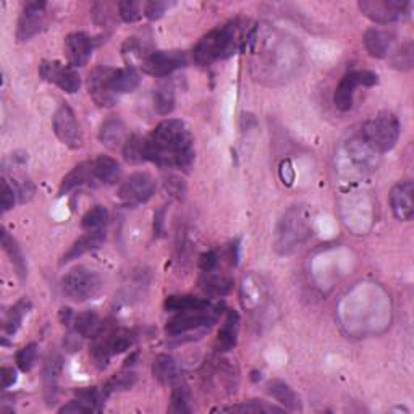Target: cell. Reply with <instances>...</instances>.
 <instances>
[{
  "instance_id": "obj_10",
  "label": "cell",
  "mask_w": 414,
  "mask_h": 414,
  "mask_svg": "<svg viewBox=\"0 0 414 414\" xmlns=\"http://www.w3.org/2000/svg\"><path fill=\"white\" fill-rule=\"evenodd\" d=\"M52 126L57 138L65 146H69V148L71 149L81 148L83 131H81L80 123H78V120H76V115L70 106L62 104V106L57 108L56 113H54Z\"/></svg>"
},
{
  "instance_id": "obj_20",
  "label": "cell",
  "mask_w": 414,
  "mask_h": 414,
  "mask_svg": "<svg viewBox=\"0 0 414 414\" xmlns=\"http://www.w3.org/2000/svg\"><path fill=\"white\" fill-rule=\"evenodd\" d=\"M91 172H93L94 180L106 185L117 183L120 178V163L108 156H99L97 159L91 162Z\"/></svg>"
},
{
  "instance_id": "obj_29",
  "label": "cell",
  "mask_w": 414,
  "mask_h": 414,
  "mask_svg": "<svg viewBox=\"0 0 414 414\" xmlns=\"http://www.w3.org/2000/svg\"><path fill=\"white\" fill-rule=\"evenodd\" d=\"M29 309H31V301L28 298H21L20 301L15 303V306L9 310L7 319H5V333L15 335L18 328L21 327L23 319L28 315Z\"/></svg>"
},
{
  "instance_id": "obj_15",
  "label": "cell",
  "mask_w": 414,
  "mask_h": 414,
  "mask_svg": "<svg viewBox=\"0 0 414 414\" xmlns=\"http://www.w3.org/2000/svg\"><path fill=\"white\" fill-rule=\"evenodd\" d=\"M414 186L411 180L398 181L390 191V207L393 216L401 222H410L414 216Z\"/></svg>"
},
{
  "instance_id": "obj_9",
  "label": "cell",
  "mask_w": 414,
  "mask_h": 414,
  "mask_svg": "<svg viewBox=\"0 0 414 414\" xmlns=\"http://www.w3.org/2000/svg\"><path fill=\"white\" fill-rule=\"evenodd\" d=\"M156 193V180L148 172H136L120 185L118 198L126 206L135 207L146 203Z\"/></svg>"
},
{
  "instance_id": "obj_37",
  "label": "cell",
  "mask_w": 414,
  "mask_h": 414,
  "mask_svg": "<svg viewBox=\"0 0 414 414\" xmlns=\"http://www.w3.org/2000/svg\"><path fill=\"white\" fill-rule=\"evenodd\" d=\"M36 356H38V345L29 343L16 353V366L23 373H29L36 363Z\"/></svg>"
},
{
  "instance_id": "obj_39",
  "label": "cell",
  "mask_w": 414,
  "mask_h": 414,
  "mask_svg": "<svg viewBox=\"0 0 414 414\" xmlns=\"http://www.w3.org/2000/svg\"><path fill=\"white\" fill-rule=\"evenodd\" d=\"M60 369H62V359H60L59 356H52L51 359H49L46 364V370H44V379H46V385L49 392L56 390V380L60 374Z\"/></svg>"
},
{
  "instance_id": "obj_32",
  "label": "cell",
  "mask_w": 414,
  "mask_h": 414,
  "mask_svg": "<svg viewBox=\"0 0 414 414\" xmlns=\"http://www.w3.org/2000/svg\"><path fill=\"white\" fill-rule=\"evenodd\" d=\"M108 221V212L104 206H96L93 209H89L86 214L81 218V227L88 231L101 230L106 227Z\"/></svg>"
},
{
  "instance_id": "obj_8",
  "label": "cell",
  "mask_w": 414,
  "mask_h": 414,
  "mask_svg": "<svg viewBox=\"0 0 414 414\" xmlns=\"http://www.w3.org/2000/svg\"><path fill=\"white\" fill-rule=\"evenodd\" d=\"M377 75L373 71L368 70H358V71H351L348 75H345L342 78V81L338 83L337 89H335V96H333V104L338 111L342 112H348L353 107V97H355L356 88L364 86V88H370L377 84Z\"/></svg>"
},
{
  "instance_id": "obj_22",
  "label": "cell",
  "mask_w": 414,
  "mask_h": 414,
  "mask_svg": "<svg viewBox=\"0 0 414 414\" xmlns=\"http://www.w3.org/2000/svg\"><path fill=\"white\" fill-rule=\"evenodd\" d=\"M139 83H141V76H139V73L133 66L118 70L113 69L111 76V88L115 94L133 93L139 86Z\"/></svg>"
},
{
  "instance_id": "obj_2",
  "label": "cell",
  "mask_w": 414,
  "mask_h": 414,
  "mask_svg": "<svg viewBox=\"0 0 414 414\" xmlns=\"http://www.w3.org/2000/svg\"><path fill=\"white\" fill-rule=\"evenodd\" d=\"M240 42V28L236 21H230L223 26L214 28L194 47V62L207 66L217 62V60L228 59L238 51Z\"/></svg>"
},
{
  "instance_id": "obj_24",
  "label": "cell",
  "mask_w": 414,
  "mask_h": 414,
  "mask_svg": "<svg viewBox=\"0 0 414 414\" xmlns=\"http://www.w3.org/2000/svg\"><path fill=\"white\" fill-rule=\"evenodd\" d=\"M2 246L5 249V253L9 254L11 264H14V267H15L16 276L20 277L21 280L26 278V276H28L26 259H24V256L21 253V248L18 246L16 240L5 228H2Z\"/></svg>"
},
{
  "instance_id": "obj_38",
  "label": "cell",
  "mask_w": 414,
  "mask_h": 414,
  "mask_svg": "<svg viewBox=\"0 0 414 414\" xmlns=\"http://www.w3.org/2000/svg\"><path fill=\"white\" fill-rule=\"evenodd\" d=\"M223 411H241V413H273L276 411V413H282L280 408L266 405L264 401H261V400H253V401H249V403L223 408Z\"/></svg>"
},
{
  "instance_id": "obj_14",
  "label": "cell",
  "mask_w": 414,
  "mask_h": 414,
  "mask_svg": "<svg viewBox=\"0 0 414 414\" xmlns=\"http://www.w3.org/2000/svg\"><path fill=\"white\" fill-rule=\"evenodd\" d=\"M46 7H47V4L39 2V0L24 4L20 20H18V26H16L18 41L31 39L33 36H36L41 31L46 20Z\"/></svg>"
},
{
  "instance_id": "obj_43",
  "label": "cell",
  "mask_w": 414,
  "mask_h": 414,
  "mask_svg": "<svg viewBox=\"0 0 414 414\" xmlns=\"http://www.w3.org/2000/svg\"><path fill=\"white\" fill-rule=\"evenodd\" d=\"M15 191H16V196L20 198V203H24V201H28V199L33 198V194H34V185L29 180L16 181V183H15Z\"/></svg>"
},
{
  "instance_id": "obj_47",
  "label": "cell",
  "mask_w": 414,
  "mask_h": 414,
  "mask_svg": "<svg viewBox=\"0 0 414 414\" xmlns=\"http://www.w3.org/2000/svg\"><path fill=\"white\" fill-rule=\"evenodd\" d=\"M60 319H62V322L65 325H69L70 322L75 319V315H73V313H71V309H69V308H64L62 310H60Z\"/></svg>"
},
{
  "instance_id": "obj_19",
  "label": "cell",
  "mask_w": 414,
  "mask_h": 414,
  "mask_svg": "<svg viewBox=\"0 0 414 414\" xmlns=\"http://www.w3.org/2000/svg\"><path fill=\"white\" fill-rule=\"evenodd\" d=\"M238 328H240V315L236 310L230 309L227 313V319H225L223 325L218 330L216 348L217 351L225 353L233 350L236 345V338H238Z\"/></svg>"
},
{
  "instance_id": "obj_3",
  "label": "cell",
  "mask_w": 414,
  "mask_h": 414,
  "mask_svg": "<svg viewBox=\"0 0 414 414\" xmlns=\"http://www.w3.org/2000/svg\"><path fill=\"white\" fill-rule=\"evenodd\" d=\"M400 138V121L392 112H379L363 126V141L374 152H388Z\"/></svg>"
},
{
  "instance_id": "obj_11",
  "label": "cell",
  "mask_w": 414,
  "mask_h": 414,
  "mask_svg": "<svg viewBox=\"0 0 414 414\" xmlns=\"http://www.w3.org/2000/svg\"><path fill=\"white\" fill-rule=\"evenodd\" d=\"M186 64V57L180 51H154L144 57L141 69L151 76L166 78L170 73L181 69Z\"/></svg>"
},
{
  "instance_id": "obj_30",
  "label": "cell",
  "mask_w": 414,
  "mask_h": 414,
  "mask_svg": "<svg viewBox=\"0 0 414 414\" xmlns=\"http://www.w3.org/2000/svg\"><path fill=\"white\" fill-rule=\"evenodd\" d=\"M123 157L126 162L139 163L146 161V139L139 138L138 135H131L126 138L123 144Z\"/></svg>"
},
{
  "instance_id": "obj_26",
  "label": "cell",
  "mask_w": 414,
  "mask_h": 414,
  "mask_svg": "<svg viewBox=\"0 0 414 414\" xmlns=\"http://www.w3.org/2000/svg\"><path fill=\"white\" fill-rule=\"evenodd\" d=\"M269 393L276 398L280 405L288 408L291 411H300L301 403L298 395L295 393L293 388L282 380H272L269 383Z\"/></svg>"
},
{
  "instance_id": "obj_40",
  "label": "cell",
  "mask_w": 414,
  "mask_h": 414,
  "mask_svg": "<svg viewBox=\"0 0 414 414\" xmlns=\"http://www.w3.org/2000/svg\"><path fill=\"white\" fill-rule=\"evenodd\" d=\"M392 64L393 66H397L400 70H408L413 66V44L411 42H408L403 47H401V51L395 52V56L392 57Z\"/></svg>"
},
{
  "instance_id": "obj_41",
  "label": "cell",
  "mask_w": 414,
  "mask_h": 414,
  "mask_svg": "<svg viewBox=\"0 0 414 414\" xmlns=\"http://www.w3.org/2000/svg\"><path fill=\"white\" fill-rule=\"evenodd\" d=\"M173 4L168 2H148L144 4V16H148L149 20H159V18L166 14L167 9L172 7Z\"/></svg>"
},
{
  "instance_id": "obj_25",
  "label": "cell",
  "mask_w": 414,
  "mask_h": 414,
  "mask_svg": "<svg viewBox=\"0 0 414 414\" xmlns=\"http://www.w3.org/2000/svg\"><path fill=\"white\" fill-rule=\"evenodd\" d=\"M91 180H94L93 172H91V162L80 163V166H76L62 180V183H60V188H59V196H64V194L70 193L71 190H75V188L81 186L84 183H88V181Z\"/></svg>"
},
{
  "instance_id": "obj_31",
  "label": "cell",
  "mask_w": 414,
  "mask_h": 414,
  "mask_svg": "<svg viewBox=\"0 0 414 414\" xmlns=\"http://www.w3.org/2000/svg\"><path fill=\"white\" fill-rule=\"evenodd\" d=\"M209 303L206 300H201V298H194L190 295H173L168 296L166 303H163V308H166L167 313H180V310H186L191 308H199L203 304Z\"/></svg>"
},
{
  "instance_id": "obj_33",
  "label": "cell",
  "mask_w": 414,
  "mask_h": 414,
  "mask_svg": "<svg viewBox=\"0 0 414 414\" xmlns=\"http://www.w3.org/2000/svg\"><path fill=\"white\" fill-rule=\"evenodd\" d=\"M136 374L135 373H120L115 374L112 379H108L104 385V393L107 397H111L115 392H121V390H130V388L136 383Z\"/></svg>"
},
{
  "instance_id": "obj_4",
  "label": "cell",
  "mask_w": 414,
  "mask_h": 414,
  "mask_svg": "<svg viewBox=\"0 0 414 414\" xmlns=\"http://www.w3.org/2000/svg\"><path fill=\"white\" fill-rule=\"evenodd\" d=\"M218 314H221V310L212 306L211 303H206L199 308L180 310L167 322L166 332L170 337H178V335L198 330V328H209L217 322Z\"/></svg>"
},
{
  "instance_id": "obj_44",
  "label": "cell",
  "mask_w": 414,
  "mask_h": 414,
  "mask_svg": "<svg viewBox=\"0 0 414 414\" xmlns=\"http://www.w3.org/2000/svg\"><path fill=\"white\" fill-rule=\"evenodd\" d=\"M217 264H218V256H217L216 251H207L204 254H201L199 267H201V271H203L204 273L216 271Z\"/></svg>"
},
{
  "instance_id": "obj_5",
  "label": "cell",
  "mask_w": 414,
  "mask_h": 414,
  "mask_svg": "<svg viewBox=\"0 0 414 414\" xmlns=\"http://www.w3.org/2000/svg\"><path fill=\"white\" fill-rule=\"evenodd\" d=\"M102 287V280L94 271L78 266L69 271L62 278V290L66 298L71 301L83 303L97 295Z\"/></svg>"
},
{
  "instance_id": "obj_23",
  "label": "cell",
  "mask_w": 414,
  "mask_h": 414,
  "mask_svg": "<svg viewBox=\"0 0 414 414\" xmlns=\"http://www.w3.org/2000/svg\"><path fill=\"white\" fill-rule=\"evenodd\" d=\"M364 46H366V51L369 52V56H373L375 59H383L388 56V51H390L392 39L388 33L382 31V29H368L366 34H364Z\"/></svg>"
},
{
  "instance_id": "obj_1",
  "label": "cell",
  "mask_w": 414,
  "mask_h": 414,
  "mask_svg": "<svg viewBox=\"0 0 414 414\" xmlns=\"http://www.w3.org/2000/svg\"><path fill=\"white\" fill-rule=\"evenodd\" d=\"M146 161L167 168H190L194 161V138L181 120L168 118L146 139Z\"/></svg>"
},
{
  "instance_id": "obj_27",
  "label": "cell",
  "mask_w": 414,
  "mask_h": 414,
  "mask_svg": "<svg viewBox=\"0 0 414 414\" xmlns=\"http://www.w3.org/2000/svg\"><path fill=\"white\" fill-rule=\"evenodd\" d=\"M152 374L163 385L173 383L178 379V368H176L175 359L168 355L157 356L154 359V364H152Z\"/></svg>"
},
{
  "instance_id": "obj_13",
  "label": "cell",
  "mask_w": 414,
  "mask_h": 414,
  "mask_svg": "<svg viewBox=\"0 0 414 414\" xmlns=\"http://www.w3.org/2000/svg\"><path fill=\"white\" fill-rule=\"evenodd\" d=\"M112 73L111 66H97L88 76L89 96L99 107H111L117 101V94L111 88Z\"/></svg>"
},
{
  "instance_id": "obj_46",
  "label": "cell",
  "mask_w": 414,
  "mask_h": 414,
  "mask_svg": "<svg viewBox=\"0 0 414 414\" xmlns=\"http://www.w3.org/2000/svg\"><path fill=\"white\" fill-rule=\"evenodd\" d=\"M163 216H166V209H161L159 212H156V217H154V235L156 236H161L162 231H163Z\"/></svg>"
},
{
  "instance_id": "obj_16",
  "label": "cell",
  "mask_w": 414,
  "mask_h": 414,
  "mask_svg": "<svg viewBox=\"0 0 414 414\" xmlns=\"http://www.w3.org/2000/svg\"><path fill=\"white\" fill-rule=\"evenodd\" d=\"M94 41L84 33H71L65 39V52L69 64L73 69L84 66L93 56Z\"/></svg>"
},
{
  "instance_id": "obj_7",
  "label": "cell",
  "mask_w": 414,
  "mask_h": 414,
  "mask_svg": "<svg viewBox=\"0 0 414 414\" xmlns=\"http://www.w3.org/2000/svg\"><path fill=\"white\" fill-rule=\"evenodd\" d=\"M309 236L308 218L303 217V212L298 209H291L287 216L283 217L280 228L277 231V248L280 253H288L296 245H300Z\"/></svg>"
},
{
  "instance_id": "obj_6",
  "label": "cell",
  "mask_w": 414,
  "mask_h": 414,
  "mask_svg": "<svg viewBox=\"0 0 414 414\" xmlns=\"http://www.w3.org/2000/svg\"><path fill=\"white\" fill-rule=\"evenodd\" d=\"M359 10L369 20L379 24H388L403 20L410 15L411 2L408 0H361L358 4Z\"/></svg>"
},
{
  "instance_id": "obj_21",
  "label": "cell",
  "mask_w": 414,
  "mask_h": 414,
  "mask_svg": "<svg viewBox=\"0 0 414 414\" xmlns=\"http://www.w3.org/2000/svg\"><path fill=\"white\" fill-rule=\"evenodd\" d=\"M152 102L159 115H168L175 108V88L170 80H162L154 86L152 91Z\"/></svg>"
},
{
  "instance_id": "obj_45",
  "label": "cell",
  "mask_w": 414,
  "mask_h": 414,
  "mask_svg": "<svg viewBox=\"0 0 414 414\" xmlns=\"http://www.w3.org/2000/svg\"><path fill=\"white\" fill-rule=\"evenodd\" d=\"M0 379H2V388H9L16 382V373L14 368H2L0 370Z\"/></svg>"
},
{
  "instance_id": "obj_17",
  "label": "cell",
  "mask_w": 414,
  "mask_h": 414,
  "mask_svg": "<svg viewBox=\"0 0 414 414\" xmlns=\"http://www.w3.org/2000/svg\"><path fill=\"white\" fill-rule=\"evenodd\" d=\"M104 241H106V230L101 228V230L89 231V233H86L84 236H81L80 240L73 243L71 248L64 256V259L60 261V264H66V263H70V261H73V259L81 258L83 254L94 251V249L102 246Z\"/></svg>"
},
{
  "instance_id": "obj_34",
  "label": "cell",
  "mask_w": 414,
  "mask_h": 414,
  "mask_svg": "<svg viewBox=\"0 0 414 414\" xmlns=\"http://www.w3.org/2000/svg\"><path fill=\"white\" fill-rule=\"evenodd\" d=\"M203 285L206 291L214 295H227L231 290V280L223 276H217V273H214V271L206 272Z\"/></svg>"
},
{
  "instance_id": "obj_12",
  "label": "cell",
  "mask_w": 414,
  "mask_h": 414,
  "mask_svg": "<svg viewBox=\"0 0 414 414\" xmlns=\"http://www.w3.org/2000/svg\"><path fill=\"white\" fill-rule=\"evenodd\" d=\"M39 75L46 81L57 84V86L65 91V93L73 94L81 86V78L75 71L73 66L62 65L57 60H44L39 66Z\"/></svg>"
},
{
  "instance_id": "obj_28",
  "label": "cell",
  "mask_w": 414,
  "mask_h": 414,
  "mask_svg": "<svg viewBox=\"0 0 414 414\" xmlns=\"http://www.w3.org/2000/svg\"><path fill=\"white\" fill-rule=\"evenodd\" d=\"M73 327H75V333L80 335L81 338H93L101 330L102 322L94 310H84V313L75 315Z\"/></svg>"
},
{
  "instance_id": "obj_42",
  "label": "cell",
  "mask_w": 414,
  "mask_h": 414,
  "mask_svg": "<svg viewBox=\"0 0 414 414\" xmlns=\"http://www.w3.org/2000/svg\"><path fill=\"white\" fill-rule=\"evenodd\" d=\"M15 201H16V191L15 188H11L9 185L7 180H2V196H0V204H2V211L7 212L10 211L11 207L15 206Z\"/></svg>"
},
{
  "instance_id": "obj_18",
  "label": "cell",
  "mask_w": 414,
  "mask_h": 414,
  "mask_svg": "<svg viewBox=\"0 0 414 414\" xmlns=\"http://www.w3.org/2000/svg\"><path fill=\"white\" fill-rule=\"evenodd\" d=\"M99 141L111 149H117L120 146L123 148L126 141V128L123 121L117 117H111L104 121L99 130Z\"/></svg>"
},
{
  "instance_id": "obj_36",
  "label": "cell",
  "mask_w": 414,
  "mask_h": 414,
  "mask_svg": "<svg viewBox=\"0 0 414 414\" xmlns=\"http://www.w3.org/2000/svg\"><path fill=\"white\" fill-rule=\"evenodd\" d=\"M117 9L121 20L126 23H135L144 15V5L135 2V0H123V2H118Z\"/></svg>"
},
{
  "instance_id": "obj_35",
  "label": "cell",
  "mask_w": 414,
  "mask_h": 414,
  "mask_svg": "<svg viewBox=\"0 0 414 414\" xmlns=\"http://www.w3.org/2000/svg\"><path fill=\"white\" fill-rule=\"evenodd\" d=\"M170 413L176 414H183V413H191L190 406V392H188L186 387H175L172 392V398H170Z\"/></svg>"
}]
</instances>
